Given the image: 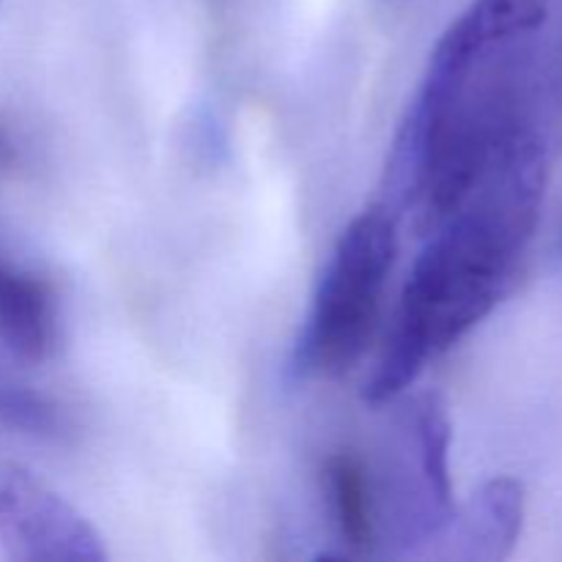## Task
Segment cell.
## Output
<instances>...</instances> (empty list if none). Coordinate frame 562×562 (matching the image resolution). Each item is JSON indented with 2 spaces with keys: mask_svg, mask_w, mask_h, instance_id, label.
Instances as JSON below:
<instances>
[{
  "mask_svg": "<svg viewBox=\"0 0 562 562\" xmlns=\"http://www.w3.org/2000/svg\"><path fill=\"white\" fill-rule=\"evenodd\" d=\"M14 157V148H11L9 137H5V132L0 130V162H9V159Z\"/></svg>",
  "mask_w": 562,
  "mask_h": 562,
  "instance_id": "cell-9",
  "label": "cell"
},
{
  "mask_svg": "<svg viewBox=\"0 0 562 562\" xmlns=\"http://www.w3.org/2000/svg\"><path fill=\"white\" fill-rule=\"evenodd\" d=\"M415 434L417 450H420V472L426 499L431 505L434 525H448L453 521V483H450V417L439 395H426L417 404L415 412Z\"/></svg>",
  "mask_w": 562,
  "mask_h": 562,
  "instance_id": "cell-6",
  "label": "cell"
},
{
  "mask_svg": "<svg viewBox=\"0 0 562 562\" xmlns=\"http://www.w3.org/2000/svg\"><path fill=\"white\" fill-rule=\"evenodd\" d=\"M459 519V558L499 562L514 552L525 527V486L516 477L483 483Z\"/></svg>",
  "mask_w": 562,
  "mask_h": 562,
  "instance_id": "cell-5",
  "label": "cell"
},
{
  "mask_svg": "<svg viewBox=\"0 0 562 562\" xmlns=\"http://www.w3.org/2000/svg\"><path fill=\"white\" fill-rule=\"evenodd\" d=\"M327 488L344 543H349L351 552L368 554L376 541V530H373L371 492L360 461L346 453L333 456L327 461Z\"/></svg>",
  "mask_w": 562,
  "mask_h": 562,
  "instance_id": "cell-7",
  "label": "cell"
},
{
  "mask_svg": "<svg viewBox=\"0 0 562 562\" xmlns=\"http://www.w3.org/2000/svg\"><path fill=\"white\" fill-rule=\"evenodd\" d=\"M547 187L541 137L508 126L461 201L434 223L401 294L393 329L362 398H398L431 357L445 355L503 302L532 239Z\"/></svg>",
  "mask_w": 562,
  "mask_h": 562,
  "instance_id": "cell-1",
  "label": "cell"
},
{
  "mask_svg": "<svg viewBox=\"0 0 562 562\" xmlns=\"http://www.w3.org/2000/svg\"><path fill=\"white\" fill-rule=\"evenodd\" d=\"M0 549L14 562H104L102 536L22 467H0Z\"/></svg>",
  "mask_w": 562,
  "mask_h": 562,
  "instance_id": "cell-3",
  "label": "cell"
},
{
  "mask_svg": "<svg viewBox=\"0 0 562 562\" xmlns=\"http://www.w3.org/2000/svg\"><path fill=\"white\" fill-rule=\"evenodd\" d=\"M0 426L42 439H60L69 431V420L55 401L14 384H0Z\"/></svg>",
  "mask_w": 562,
  "mask_h": 562,
  "instance_id": "cell-8",
  "label": "cell"
},
{
  "mask_svg": "<svg viewBox=\"0 0 562 562\" xmlns=\"http://www.w3.org/2000/svg\"><path fill=\"white\" fill-rule=\"evenodd\" d=\"M398 252V214L387 203L357 214L329 252L294 344L300 379H338L366 355Z\"/></svg>",
  "mask_w": 562,
  "mask_h": 562,
  "instance_id": "cell-2",
  "label": "cell"
},
{
  "mask_svg": "<svg viewBox=\"0 0 562 562\" xmlns=\"http://www.w3.org/2000/svg\"><path fill=\"white\" fill-rule=\"evenodd\" d=\"M0 344L25 362H44L58 346L55 291L5 258H0Z\"/></svg>",
  "mask_w": 562,
  "mask_h": 562,
  "instance_id": "cell-4",
  "label": "cell"
}]
</instances>
